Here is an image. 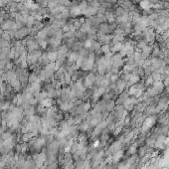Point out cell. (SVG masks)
I'll list each match as a JSON object with an SVG mask.
<instances>
[{"label": "cell", "instance_id": "8", "mask_svg": "<svg viewBox=\"0 0 169 169\" xmlns=\"http://www.w3.org/2000/svg\"><path fill=\"white\" fill-rule=\"evenodd\" d=\"M0 94H1V91H0Z\"/></svg>", "mask_w": 169, "mask_h": 169}, {"label": "cell", "instance_id": "4", "mask_svg": "<svg viewBox=\"0 0 169 169\" xmlns=\"http://www.w3.org/2000/svg\"><path fill=\"white\" fill-rule=\"evenodd\" d=\"M35 3H37L41 7H47L48 6V1L47 0H34Z\"/></svg>", "mask_w": 169, "mask_h": 169}, {"label": "cell", "instance_id": "2", "mask_svg": "<svg viewBox=\"0 0 169 169\" xmlns=\"http://www.w3.org/2000/svg\"><path fill=\"white\" fill-rule=\"evenodd\" d=\"M38 81H40V80L38 78V75H37L36 73H34V72L29 73V77H28V83L29 84H34Z\"/></svg>", "mask_w": 169, "mask_h": 169}, {"label": "cell", "instance_id": "7", "mask_svg": "<svg viewBox=\"0 0 169 169\" xmlns=\"http://www.w3.org/2000/svg\"><path fill=\"white\" fill-rule=\"evenodd\" d=\"M1 49H3V48H2V46H1V43H0V50H1Z\"/></svg>", "mask_w": 169, "mask_h": 169}, {"label": "cell", "instance_id": "5", "mask_svg": "<svg viewBox=\"0 0 169 169\" xmlns=\"http://www.w3.org/2000/svg\"><path fill=\"white\" fill-rule=\"evenodd\" d=\"M3 33H4V31L1 29V27H0V39L2 38V35H3Z\"/></svg>", "mask_w": 169, "mask_h": 169}, {"label": "cell", "instance_id": "3", "mask_svg": "<svg viewBox=\"0 0 169 169\" xmlns=\"http://www.w3.org/2000/svg\"><path fill=\"white\" fill-rule=\"evenodd\" d=\"M47 56H48V59L52 63H56L57 58H58V52H49L47 53Z\"/></svg>", "mask_w": 169, "mask_h": 169}, {"label": "cell", "instance_id": "6", "mask_svg": "<svg viewBox=\"0 0 169 169\" xmlns=\"http://www.w3.org/2000/svg\"><path fill=\"white\" fill-rule=\"evenodd\" d=\"M13 2H16V3H22V0H11Z\"/></svg>", "mask_w": 169, "mask_h": 169}, {"label": "cell", "instance_id": "1", "mask_svg": "<svg viewBox=\"0 0 169 169\" xmlns=\"http://www.w3.org/2000/svg\"><path fill=\"white\" fill-rule=\"evenodd\" d=\"M29 35H30V28L26 27V26H24L22 28H19L15 31V39L19 41L24 40L26 37H28Z\"/></svg>", "mask_w": 169, "mask_h": 169}]
</instances>
